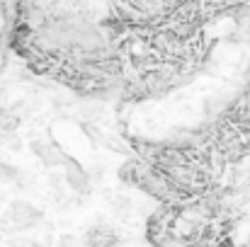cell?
Segmentation results:
<instances>
[{
	"mask_svg": "<svg viewBox=\"0 0 250 247\" xmlns=\"http://www.w3.org/2000/svg\"><path fill=\"white\" fill-rule=\"evenodd\" d=\"M66 167H68V172H66L68 184H71L73 189H78V191H85V189H87V174H85L76 163H71V160H66Z\"/></svg>",
	"mask_w": 250,
	"mask_h": 247,
	"instance_id": "6da1fadb",
	"label": "cell"
}]
</instances>
